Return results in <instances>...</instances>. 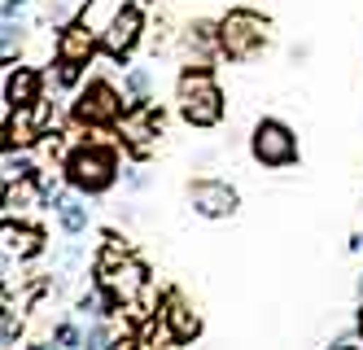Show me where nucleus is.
<instances>
[{
	"mask_svg": "<svg viewBox=\"0 0 363 350\" xmlns=\"http://www.w3.org/2000/svg\"><path fill=\"white\" fill-rule=\"evenodd\" d=\"M62 180L84 197H106L118 188V180L127 175V149L123 141H106V136H79L62 158H57Z\"/></svg>",
	"mask_w": 363,
	"mask_h": 350,
	"instance_id": "obj_1",
	"label": "nucleus"
},
{
	"mask_svg": "<svg viewBox=\"0 0 363 350\" xmlns=\"http://www.w3.org/2000/svg\"><path fill=\"white\" fill-rule=\"evenodd\" d=\"M175 114L193 131H215L228 119V92L219 84L215 66L184 62L175 75Z\"/></svg>",
	"mask_w": 363,
	"mask_h": 350,
	"instance_id": "obj_2",
	"label": "nucleus"
},
{
	"mask_svg": "<svg viewBox=\"0 0 363 350\" xmlns=\"http://www.w3.org/2000/svg\"><path fill=\"white\" fill-rule=\"evenodd\" d=\"M66 119L79 131H118V123L127 119V92L114 84V79L92 75L70 92Z\"/></svg>",
	"mask_w": 363,
	"mask_h": 350,
	"instance_id": "obj_3",
	"label": "nucleus"
},
{
	"mask_svg": "<svg viewBox=\"0 0 363 350\" xmlns=\"http://www.w3.org/2000/svg\"><path fill=\"white\" fill-rule=\"evenodd\" d=\"M272 44V18L250 5L219 13V53L228 62H254Z\"/></svg>",
	"mask_w": 363,
	"mask_h": 350,
	"instance_id": "obj_4",
	"label": "nucleus"
},
{
	"mask_svg": "<svg viewBox=\"0 0 363 350\" xmlns=\"http://www.w3.org/2000/svg\"><path fill=\"white\" fill-rule=\"evenodd\" d=\"M250 158H254V167H263V171H289L302 163V145H298V131L276 119V114H263V119H254L250 127Z\"/></svg>",
	"mask_w": 363,
	"mask_h": 350,
	"instance_id": "obj_5",
	"label": "nucleus"
},
{
	"mask_svg": "<svg viewBox=\"0 0 363 350\" xmlns=\"http://www.w3.org/2000/svg\"><path fill=\"white\" fill-rule=\"evenodd\" d=\"M145 31H149L145 0H118L106 26H101V58H110L114 66H127L136 58V48L145 44Z\"/></svg>",
	"mask_w": 363,
	"mask_h": 350,
	"instance_id": "obj_6",
	"label": "nucleus"
},
{
	"mask_svg": "<svg viewBox=\"0 0 363 350\" xmlns=\"http://www.w3.org/2000/svg\"><path fill=\"white\" fill-rule=\"evenodd\" d=\"M184 202L193 206V214H201V219H237V210H241V188L237 184H228L219 175H197L184 184Z\"/></svg>",
	"mask_w": 363,
	"mask_h": 350,
	"instance_id": "obj_7",
	"label": "nucleus"
},
{
	"mask_svg": "<svg viewBox=\"0 0 363 350\" xmlns=\"http://www.w3.org/2000/svg\"><path fill=\"white\" fill-rule=\"evenodd\" d=\"M158 311H162V324H167V341L171 346H193V341H201L206 319H201V311L179 289H162L158 293Z\"/></svg>",
	"mask_w": 363,
	"mask_h": 350,
	"instance_id": "obj_8",
	"label": "nucleus"
},
{
	"mask_svg": "<svg viewBox=\"0 0 363 350\" xmlns=\"http://www.w3.org/2000/svg\"><path fill=\"white\" fill-rule=\"evenodd\" d=\"M48 79L53 75H44L40 66H27V62L5 66V105L0 110H31V105H40Z\"/></svg>",
	"mask_w": 363,
	"mask_h": 350,
	"instance_id": "obj_9",
	"label": "nucleus"
},
{
	"mask_svg": "<svg viewBox=\"0 0 363 350\" xmlns=\"http://www.w3.org/2000/svg\"><path fill=\"white\" fill-rule=\"evenodd\" d=\"M0 236H5V250L18 254V263H35V258L48 254V232L40 224H27L22 214H5Z\"/></svg>",
	"mask_w": 363,
	"mask_h": 350,
	"instance_id": "obj_10",
	"label": "nucleus"
},
{
	"mask_svg": "<svg viewBox=\"0 0 363 350\" xmlns=\"http://www.w3.org/2000/svg\"><path fill=\"white\" fill-rule=\"evenodd\" d=\"M223 58L219 53V18H197L184 26V62H201V66H215Z\"/></svg>",
	"mask_w": 363,
	"mask_h": 350,
	"instance_id": "obj_11",
	"label": "nucleus"
},
{
	"mask_svg": "<svg viewBox=\"0 0 363 350\" xmlns=\"http://www.w3.org/2000/svg\"><path fill=\"white\" fill-rule=\"evenodd\" d=\"M123 92H127V114L153 105V70L149 66H123Z\"/></svg>",
	"mask_w": 363,
	"mask_h": 350,
	"instance_id": "obj_12",
	"label": "nucleus"
},
{
	"mask_svg": "<svg viewBox=\"0 0 363 350\" xmlns=\"http://www.w3.org/2000/svg\"><path fill=\"white\" fill-rule=\"evenodd\" d=\"M48 346H62V350H74V346H88V329L79 319H57L53 329H48Z\"/></svg>",
	"mask_w": 363,
	"mask_h": 350,
	"instance_id": "obj_13",
	"label": "nucleus"
},
{
	"mask_svg": "<svg viewBox=\"0 0 363 350\" xmlns=\"http://www.w3.org/2000/svg\"><path fill=\"white\" fill-rule=\"evenodd\" d=\"M88 79V66H79V62H62V58H53V88L57 92H74Z\"/></svg>",
	"mask_w": 363,
	"mask_h": 350,
	"instance_id": "obj_14",
	"label": "nucleus"
},
{
	"mask_svg": "<svg viewBox=\"0 0 363 350\" xmlns=\"http://www.w3.org/2000/svg\"><path fill=\"white\" fill-rule=\"evenodd\" d=\"M22 319H18V311H13V302H5V315H0V341H5V350H18V341H22Z\"/></svg>",
	"mask_w": 363,
	"mask_h": 350,
	"instance_id": "obj_15",
	"label": "nucleus"
},
{
	"mask_svg": "<svg viewBox=\"0 0 363 350\" xmlns=\"http://www.w3.org/2000/svg\"><path fill=\"white\" fill-rule=\"evenodd\" d=\"M31 0H0V18H18V13H27Z\"/></svg>",
	"mask_w": 363,
	"mask_h": 350,
	"instance_id": "obj_16",
	"label": "nucleus"
},
{
	"mask_svg": "<svg viewBox=\"0 0 363 350\" xmlns=\"http://www.w3.org/2000/svg\"><path fill=\"white\" fill-rule=\"evenodd\" d=\"M123 180H127V188H132V193H140V188L149 184V175H145L140 167H127V175H123Z\"/></svg>",
	"mask_w": 363,
	"mask_h": 350,
	"instance_id": "obj_17",
	"label": "nucleus"
},
{
	"mask_svg": "<svg viewBox=\"0 0 363 350\" xmlns=\"http://www.w3.org/2000/svg\"><path fill=\"white\" fill-rule=\"evenodd\" d=\"M354 329H359V337H363V302L354 307Z\"/></svg>",
	"mask_w": 363,
	"mask_h": 350,
	"instance_id": "obj_18",
	"label": "nucleus"
},
{
	"mask_svg": "<svg viewBox=\"0 0 363 350\" xmlns=\"http://www.w3.org/2000/svg\"><path fill=\"white\" fill-rule=\"evenodd\" d=\"M354 298L363 302V272H359V280H354Z\"/></svg>",
	"mask_w": 363,
	"mask_h": 350,
	"instance_id": "obj_19",
	"label": "nucleus"
}]
</instances>
